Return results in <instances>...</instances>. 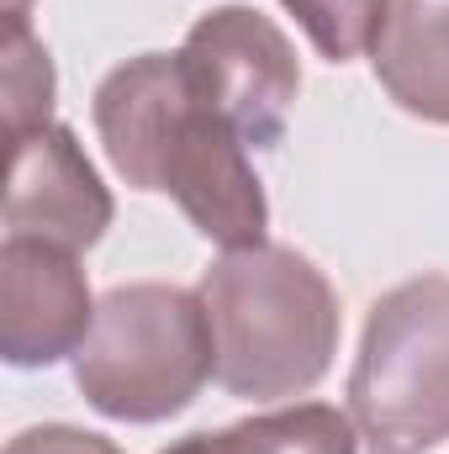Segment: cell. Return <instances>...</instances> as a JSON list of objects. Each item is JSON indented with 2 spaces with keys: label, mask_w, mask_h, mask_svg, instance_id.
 I'll use <instances>...</instances> for the list:
<instances>
[{
  "label": "cell",
  "mask_w": 449,
  "mask_h": 454,
  "mask_svg": "<svg viewBox=\"0 0 449 454\" xmlns=\"http://www.w3.org/2000/svg\"><path fill=\"white\" fill-rule=\"evenodd\" d=\"M180 64L191 90L223 121H232L254 153L286 137L302 90V64L291 37L270 16H259L254 5H212L185 32Z\"/></svg>",
  "instance_id": "5b68a950"
},
{
  "label": "cell",
  "mask_w": 449,
  "mask_h": 454,
  "mask_svg": "<svg viewBox=\"0 0 449 454\" xmlns=\"http://www.w3.org/2000/svg\"><path fill=\"white\" fill-rule=\"evenodd\" d=\"M349 418L370 454H429L449 439V275H413L370 307Z\"/></svg>",
  "instance_id": "277c9868"
},
{
  "label": "cell",
  "mask_w": 449,
  "mask_h": 454,
  "mask_svg": "<svg viewBox=\"0 0 449 454\" xmlns=\"http://www.w3.org/2000/svg\"><path fill=\"white\" fill-rule=\"evenodd\" d=\"M196 291L212 317L217 386L227 396L291 402L334 370L343 317L328 275L307 254L286 243L223 248Z\"/></svg>",
  "instance_id": "7a4b0ae2"
},
{
  "label": "cell",
  "mask_w": 449,
  "mask_h": 454,
  "mask_svg": "<svg viewBox=\"0 0 449 454\" xmlns=\"http://www.w3.org/2000/svg\"><path fill=\"white\" fill-rule=\"evenodd\" d=\"M5 454H122L112 439L101 434H85V428H69V423H43V428H27L16 434Z\"/></svg>",
  "instance_id": "7c38bea8"
},
{
  "label": "cell",
  "mask_w": 449,
  "mask_h": 454,
  "mask_svg": "<svg viewBox=\"0 0 449 454\" xmlns=\"http://www.w3.org/2000/svg\"><path fill=\"white\" fill-rule=\"evenodd\" d=\"M112 191L64 121L11 137L5 169V238H43L59 248H96L112 227Z\"/></svg>",
  "instance_id": "52a82bcc"
},
{
  "label": "cell",
  "mask_w": 449,
  "mask_h": 454,
  "mask_svg": "<svg viewBox=\"0 0 449 454\" xmlns=\"http://www.w3.org/2000/svg\"><path fill=\"white\" fill-rule=\"evenodd\" d=\"M159 454H359V428L328 402H296L217 434H191Z\"/></svg>",
  "instance_id": "9c48e42d"
},
{
  "label": "cell",
  "mask_w": 449,
  "mask_h": 454,
  "mask_svg": "<svg viewBox=\"0 0 449 454\" xmlns=\"http://www.w3.org/2000/svg\"><path fill=\"white\" fill-rule=\"evenodd\" d=\"M370 64L407 116L449 127V0H391Z\"/></svg>",
  "instance_id": "ba28073f"
},
{
  "label": "cell",
  "mask_w": 449,
  "mask_h": 454,
  "mask_svg": "<svg viewBox=\"0 0 449 454\" xmlns=\"http://www.w3.org/2000/svg\"><path fill=\"white\" fill-rule=\"evenodd\" d=\"M53 121V59L32 37V27H11L5 37V137Z\"/></svg>",
  "instance_id": "8fae6325"
},
{
  "label": "cell",
  "mask_w": 449,
  "mask_h": 454,
  "mask_svg": "<svg viewBox=\"0 0 449 454\" xmlns=\"http://www.w3.org/2000/svg\"><path fill=\"white\" fill-rule=\"evenodd\" d=\"M91 116L112 169L132 191L169 196L217 248L270 243V201L248 143L191 90L180 53H138L116 64L96 85Z\"/></svg>",
  "instance_id": "6da1fadb"
},
{
  "label": "cell",
  "mask_w": 449,
  "mask_h": 454,
  "mask_svg": "<svg viewBox=\"0 0 449 454\" xmlns=\"http://www.w3.org/2000/svg\"><path fill=\"white\" fill-rule=\"evenodd\" d=\"M217 380V339L201 291L116 286L96 307V328L75 354L80 396L112 423H164Z\"/></svg>",
  "instance_id": "3957f363"
},
{
  "label": "cell",
  "mask_w": 449,
  "mask_h": 454,
  "mask_svg": "<svg viewBox=\"0 0 449 454\" xmlns=\"http://www.w3.org/2000/svg\"><path fill=\"white\" fill-rule=\"evenodd\" d=\"M280 5L296 16V27L328 64H349L365 48H375L391 0H280Z\"/></svg>",
  "instance_id": "30bf717a"
},
{
  "label": "cell",
  "mask_w": 449,
  "mask_h": 454,
  "mask_svg": "<svg viewBox=\"0 0 449 454\" xmlns=\"http://www.w3.org/2000/svg\"><path fill=\"white\" fill-rule=\"evenodd\" d=\"M91 280L75 248L43 238L0 243V354L11 370H48L75 359L96 328Z\"/></svg>",
  "instance_id": "8992f818"
}]
</instances>
